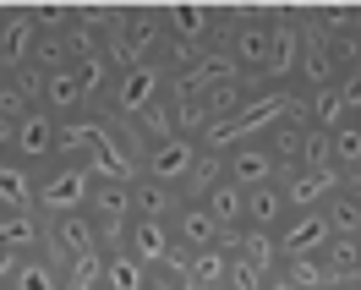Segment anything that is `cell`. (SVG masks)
Here are the masks:
<instances>
[{
	"label": "cell",
	"mask_w": 361,
	"mask_h": 290,
	"mask_svg": "<svg viewBox=\"0 0 361 290\" xmlns=\"http://www.w3.org/2000/svg\"><path fill=\"white\" fill-rule=\"evenodd\" d=\"M11 290H66V263H61V258H49V252L23 258V268H17Z\"/></svg>",
	"instance_id": "cell-22"
},
{
	"label": "cell",
	"mask_w": 361,
	"mask_h": 290,
	"mask_svg": "<svg viewBox=\"0 0 361 290\" xmlns=\"http://www.w3.org/2000/svg\"><path fill=\"white\" fill-rule=\"evenodd\" d=\"M334 290H361V285H334Z\"/></svg>",
	"instance_id": "cell-37"
},
{
	"label": "cell",
	"mask_w": 361,
	"mask_h": 290,
	"mask_svg": "<svg viewBox=\"0 0 361 290\" xmlns=\"http://www.w3.org/2000/svg\"><path fill=\"white\" fill-rule=\"evenodd\" d=\"M290 219V203H285V186L274 181V186H252L247 192V230H279V224Z\"/></svg>",
	"instance_id": "cell-19"
},
{
	"label": "cell",
	"mask_w": 361,
	"mask_h": 290,
	"mask_svg": "<svg viewBox=\"0 0 361 290\" xmlns=\"http://www.w3.org/2000/svg\"><path fill=\"white\" fill-rule=\"evenodd\" d=\"M186 274H192V285H225L230 290V246L186 252Z\"/></svg>",
	"instance_id": "cell-25"
},
{
	"label": "cell",
	"mask_w": 361,
	"mask_h": 290,
	"mask_svg": "<svg viewBox=\"0 0 361 290\" xmlns=\"http://www.w3.org/2000/svg\"><path fill=\"white\" fill-rule=\"evenodd\" d=\"M350 33H356V44H361V6L350 11Z\"/></svg>",
	"instance_id": "cell-35"
},
{
	"label": "cell",
	"mask_w": 361,
	"mask_h": 290,
	"mask_svg": "<svg viewBox=\"0 0 361 290\" xmlns=\"http://www.w3.org/2000/svg\"><path fill=\"white\" fill-rule=\"evenodd\" d=\"M17 268H23V258H11V252H0V285L11 290V279H17Z\"/></svg>",
	"instance_id": "cell-33"
},
{
	"label": "cell",
	"mask_w": 361,
	"mask_h": 290,
	"mask_svg": "<svg viewBox=\"0 0 361 290\" xmlns=\"http://www.w3.org/2000/svg\"><path fill=\"white\" fill-rule=\"evenodd\" d=\"M263 290H295V285H290V279H285V274H274V279H269V285H263Z\"/></svg>",
	"instance_id": "cell-34"
},
{
	"label": "cell",
	"mask_w": 361,
	"mask_h": 290,
	"mask_svg": "<svg viewBox=\"0 0 361 290\" xmlns=\"http://www.w3.org/2000/svg\"><path fill=\"white\" fill-rule=\"evenodd\" d=\"M197 203H208V214L225 224V236H230V230H247V186H235L230 176L214 181V186H208Z\"/></svg>",
	"instance_id": "cell-18"
},
{
	"label": "cell",
	"mask_w": 361,
	"mask_h": 290,
	"mask_svg": "<svg viewBox=\"0 0 361 290\" xmlns=\"http://www.w3.org/2000/svg\"><path fill=\"white\" fill-rule=\"evenodd\" d=\"M180 203H186V198H180L176 186H164V181H154V176H137L132 181V214H137V219H164V224H170Z\"/></svg>",
	"instance_id": "cell-17"
},
{
	"label": "cell",
	"mask_w": 361,
	"mask_h": 290,
	"mask_svg": "<svg viewBox=\"0 0 361 290\" xmlns=\"http://www.w3.org/2000/svg\"><path fill=\"white\" fill-rule=\"evenodd\" d=\"M279 274H285L295 290H334L339 285L334 274H329V258H285Z\"/></svg>",
	"instance_id": "cell-26"
},
{
	"label": "cell",
	"mask_w": 361,
	"mask_h": 290,
	"mask_svg": "<svg viewBox=\"0 0 361 290\" xmlns=\"http://www.w3.org/2000/svg\"><path fill=\"white\" fill-rule=\"evenodd\" d=\"M323 258H329V274H334L339 285H350L361 274V236H334Z\"/></svg>",
	"instance_id": "cell-28"
},
{
	"label": "cell",
	"mask_w": 361,
	"mask_h": 290,
	"mask_svg": "<svg viewBox=\"0 0 361 290\" xmlns=\"http://www.w3.org/2000/svg\"><path fill=\"white\" fill-rule=\"evenodd\" d=\"M170 115H176V132L180 137H203L208 126H214L208 93H170Z\"/></svg>",
	"instance_id": "cell-24"
},
{
	"label": "cell",
	"mask_w": 361,
	"mask_h": 290,
	"mask_svg": "<svg viewBox=\"0 0 361 290\" xmlns=\"http://www.w3.org/2000/svg\"><path fill=\"white\" fill-rule=\"evenodd\" d=\"M88 198H93V170L88 164H49L44 176H39V214L49 219H61V214H88Z\"/></svg>",
	"instance_id": "cell-3"
},
{
	"label": "cell",
	"mask_w": 361,
	"mask_h": 290,
	"mask_svg": "<svg viewBox=\"0 0 361 290\" xmlns=\"http://www.w3.org/2000/svg\"><path fill=\"white\" fill-rule=\"evenodd\" d=\"M295 110L307 115L317 132H339V126L350 121V110H345L339 88H323V93H295Z\"/></svg>",
	"instance_id": "cell-21"
},
{
	"label": "cell",
	"mask_w": 361,
	"mask_h": 290,
	"mask_svg": "<svg viewBox=\"0 0 361 290\" xmlns=\"http://www.w3.org/2000/svg\"><path fill=\"white\" fill-rule=\"evenodd\" d=\"M126 252H132V258H142V263L159 274V268L170 263L180 246H176V230H170L164 219H132V230H126Z\"/></svg>",
	"instance_id": "cell-14"
},
{
	"label": "cell",
	"mask_w": 361,
	"mask_h": 290,
	"mask_svg": "<svg viewBox=\"0 0 361 290\" xmlns=\"http://www.w3.org/2000/svg\"><path fill=\"white\" fill-rule=\"evenodd\" d=\"M170 230H176V246L180 252H208V246H225V224L208 214V203L186 198L176 208V219H170Z\"/></svg>",
	"instance_id": "cell-10"
},
{
	"label": "cell",
	"mask_w": 361,
	"mask_h": 290,
	"mask_svg": "<svg viewBox=\"0 0 361 290\" xmlns=\"http://www.w3.org/2000/svg\"><path fill=\"white\" fill-rule=\"evenodd\" d=\"M180 290H225V285H180Z\"/></svg>",
	"instance_id": "cell-36"
},
{
	"label": "cell",
	"mask_w": 361,
	"mask_h": 290,
	"mask_svg": "<svg viewBox=\"0 0 361 290\" xmlns=\"http://www.w3.org/2000/svg\"><path fill=\"white\" fill-rule=\"evenodd\" d=\"M104 55L115 61V71L154 66L164 55V17L159 11H115L110 33H104Z\"/></svg>",
	"instance_id": "cell-1"
},
{
	"label": "cell",
	"mask_w": 361,
	"mask_h": 290,
	"mask_svg": "<svg viewBox=\"0 0 361 290\" xmlns=\"http://www.w3.org/2000/svg\"><path fill=\"white\" fill-rule=\"evenodd\" d=\"M88 219L99 230V246L104 252H121L126 246V230H132V181H93L88 198Z\"/></svg>",
	"instance_id": "cell-4"
},
{
	"label": "cell",
	"mask_w": 361,
	"mask_h": 290,
	"mask_svg": "<svg viewBox=\"0 0 361 290\" xmlns=\"http://www.w3.org/2000/svg\"><path fill=\"white\" fill-rule=\"evenodd\" d=\"M274 274H279V268L257 263V258H247V252H235V246H230V290H263Z\"/></svg>",
	"instance_id": "cell-29"
},
{
	"label": "cell",
	"mask_w": 361,
	"mask_h": 290,
	"mask_svg": "<svg viewBox=\"0 0 361 290\" xmlns=\"http://www.w3.org/2000/svg\"><path fill=\"white\" fill-rule=\"evenodd\" d=\"M197 164H203L197 137H170V143H159L154 154L142 159V176H154V181H164V186L186 192V181L197 176Z\"/></svg>",
	"instance_id": "cell-6"
},
{
	"label": "cell",
	"mask_w": 361,
	"mask_h": 290,
	"mask_svg": "<svg viewBox=\"0 0 361 290\" xmlns=\"http://www.w3.org/2000/svg\"><path fill=\"white\" fill-rule=\"evenodd\" d=\"M225 176L235 181V186H247V192H252V186H274V181L285 176V164L274 159L269 143H241V148L225 159Z\"/></svg>",
	"instance_id": "cell-13"
},
{
	"label": "cell",
	"mask_w": 361,
	"mask_h": 290,
	"mask_svg": "<svg viewBox=\"0 0 361 290\" xmlns=\"http://www.w3.org/2000/svg\"><path fill=\"white\" fill-rule=\"evenodd\" d=\"M279 186H285L290 214H312V208H329L334 192H345V176H339L334 164H301V170H285Z\"/></svg>",
	"instance_id": "cell-5"
},
{
	"label": "cell",
	"mask_w": 361,
	"mask_h": 290,
	"mask_svg": "<svg viewBox=\"0 0 361 290\" xmlns=\"http://www.w3.org/2000/svg\"><path fill=\"white\" fill-rule=\"evenodd\" d=\"M55 143H61V121L49 110H27L23 121H17L11 159H23V164H55Z\"/></svg>",
	"instance_id": "cell-9"
},
{
	"label": "cell",
	"mask_w": 361,
	"mask_h": 290,
	"mask_svg": "<svg viewBox=\"0 0 361 290\" xmlns=\"http://www.w3.org/2000/svg\"><path fill=\"white\" fill-rule=\"evenodd\" d=\"M39 110H49L55 121H71V115H88V88H82V77L77 66H55L44 71V88H39Z\"/></svg>",
	"instance_id": "cell-11"
},
{
	"label": "cell",
	"mask_w": 361,
	"mask_h": 290,
	"mask_svg": "<svg viewBox=\"0 0 361 290\" xmlns=\"http://www.w3.org/2000/svg\"><path fill=\"white\" fill-rule=\"evenodd\" d=\"M49 246L44 224L39 214H11V208H0V252H11V258H39Z\"/></svg>",
	"instance_id": "cell-16"
},
{
	"label": "cell",
	"mask_w": 361,
	"mask_h": 290,
	"mask_svg": "<svg viewBox=\"0 0 361 290\" xmlns=\"http://www.w3.org/2000/svg\"><path fill=\"white\" fill-rule=\"evenodd\" d=\"M49 236V258H61V263H77V258H104V246H99V230H93L88 214H61V219L44 224Z\"/></svg>",
	"instance_id": "cell-8"
},
{
	"label": "cell",
	"mask_w": 361,
	"mask_h": 290,
	"mask_svg": "<svg viewBox=\"0 0 361 290\" xmlns=\"http://www.w3.org/2000/svg\"><path fill=\"white\" fill-rule=\"evenodd\" d=\"M329 224H334V236H361V186H345L329 198Z\"/></svg>",
	"instance_id": "cell-27"
},
{
	"label": "cell",
	"mask_w": 361,
	"mask_h": 290,
	"mask_svg": "<svg viewBox=\"0 0 361 290\" xmlns=\"http://www.w3.org/2000/svg\"><path fill=\"white\" fill-rule=\"evenodd\" d=\"M164 99H170V71L154 61V66L121 71L115 88H110V99H104V110H110L115 121H137V115H148L154 104H164Z\"/></svg>",
	"instance_id": "cell-2"
},
{
	"label": "cell",
	"mask_w": 361,
	"mask_h": 290,
	"mask_svg": "<svg viewBox=\"0 0 361 290\" xmlns=\"http://www.w3.org/2000/svg\"><path fill=\"white\" fill-rule=\"evenodd\" d=\"M339 99H345L350 121H361V66H345V77H339Z\"/></svg>",
	"instance_id": "cell-32"
},
{
	"label": "cell",
	"mask_w": 361,
	"mask_h": 290,
	"mask_svg": "<svg viewBox=\"0 0 361 290\" xmlns=\"http://www.w3.org/2000/svg\"><path fill=\"white\" fill-rule=\"evenodd\" d=\"M154 268L142 263V258H132L126 246L121 252H104V290H154Z\"/></svg>",
	"instance_id": "cell-20"
},
{
	"label": "cell",
	"mask_w": 361,
	"mask_h": 290,
	"mask_svg": "<svg viewBox=\"0 0 361 290\" xmlns=\"http://www.w3.org/2000/svg\"><path fill=\"white\" fill-rule=\"evenodd\" d=\"M66 290H104V258H77V263H66Z\"/></svg>",
	"instance_id": "cell-31"
},
{
	"label": "cell",
	"mask_w": 361,
	"mask_h": 290,
	"mask_svg": "<svg viewBox=\"0 0 361 290\" xmlns=\"http://www.w3.org/2000/svg\"><path fill=\"white\" fill-rule=\"evenodd\" d=\"M329 164L350 181L361 176V121H345L339 132H329Z\"/></svg>",
	"instance_id": "cell-23"
},
{
	"label": "cell",
	"mask_w": 361,
	"mask_h": 290,
	"mask_svg": "<svg viewBox=\"0 0 361 290\" xmlns=\"http://www.w3.org/2000/svg\"><path fill=\"white\" fill-rule=\"evenodd\" d=\"M39 28H33V17L27 11H0V61H6V71H23L39 61Z\"/></svg>",
	"instance_id": "cell-12"
},
{
	"label": "cell",
	"mask_w": 361,
	"mask_h": 290,
	"mask_svg": "<svg viewBox=\"0 0 361 290\" xmlns=\"http://www.w3.org/2000/svg\"><path fill=\"white\" fill-rule=\"evenodd\" d=\"M274 241H279V258H323L329 241H334V224H329L323 208H312V214H290V219L274 230Z\"/></svg>",
	"instance_id": "cell-7"
},
{
	"label": "cell",
	"mask_w": 361,
	"mask_h": 290,
	"mask_svg": "<svg viewBox=\"0 0 361 290\" xmlns=\"http://www.w3.org/2000/svg\"><path fill=\"white\" fill-rule=\"evenodd\" d=\"M0 208L11 214H39V176L23 159H0Z\"/></svg>",
	"instance_id": "cell-15"
},
{
	"label": "cell",
	"mask_w": 361,
	"mask_h": 290,
	"mask_svg": "<svg viewBox=\"0 0 361 290\" xmlns=\"http://www.w3.org/2000/svg\"><path fill=\"white\" fill-rule=\"evenodd\" d=\"M132 126H137V137L148 143V154H154L159 143H170V137H180V132H176V115H170V99H164V104H154L148 115H137Z\"/></svg>",
	"instance_id": "cell-30"
}]
</instances>
